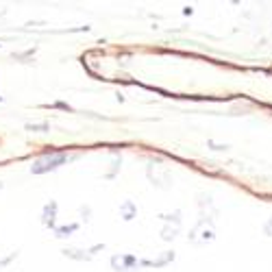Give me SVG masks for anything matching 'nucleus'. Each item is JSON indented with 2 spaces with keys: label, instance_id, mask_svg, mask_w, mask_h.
I'll list each match as a JSON object with an SVG mask.
<instances>
[{
  "label": "nucleus",
  "instance_id": "1",
  "mask_svg": "<svg viewBox=\"0 0 272 272\" xmlns=\"http://www.w3.org/2000/svg\"><path fill=\"white\" fill-rule=\"evenodd\" d=\"M148 179L153 185H157V188H170V183H172V174H170L168 165L163 163V161H150L148 163Z\"/></svg>",
  "mask_w": 272,
  "mask_h": 272
},
{
  "label": "nucleus",
  "instance_id": "2",
  "mask_svg": "<svg viewBox=\"0 0 272 272\" xmlns=\"http://www.w3.org/2000/svg\"><path fill=\"white\" fill-rule=\"evenodd\" d=\"M68 155L65 153H59V155H46V157H39L35 163L31 165V172L33 174H46V172H53L54 168H59V165L68 163Z\"/></svg>",
  "mask_w": 272,
  "mask_h": 272
},
{
  "label": "nucleus",
  "instance_id": "3",
  "mask_svg": "<svg viewBox=\"0 0 272 272\" xmlns=\"http://www.w3.org/2000/svg\"><path fill=\"white\" fill-rule=\"evenodd\" d=\"M214 238H216V226L211 220H200V222L190 231V240H192L194 244H207V242H211Z\"/></svg>",
  "mask_w": 272,
  "mask_h": 272
},
{
  "label": "nucleus",
  "instance_id": "4",
  "mask_svg": "<svg viewBox=\"0 0 272 272\" xmlns=\"http://www.w3.org/2000/svg\"><path fill=\"white\" fill-rule=\"evenodd\" d=\"M137 264H139V259L133 257V255H113L111 257V266H113V270H118V272L135 270Z\"/></svg>",
  "mask_w": 272,
  "mask_h": 272
},
{
  "label": "nucleus",
  "instance_id": "5",
  "mask_svg": "<svg viewBox=\"0 0 272 272\" xmlns=\"http://www.w3.org/2000/svg\"><path fill=\"white\" fill-rule=\"evenodd\" d=\"M54 220H57V203L50 200V203L44 207V216H42V222L48 226V229H54Z\"/></svg>",
  "mask_w": 272,
  "mask_h": 272
},
{
  "label": "nucleus",
  "instance_id": "6",
  "mask_svg": "<svg viewBox=\"0 0 272 272\" xmlns=\"http://www.w3.org/2000/svg\"><path fill=\"white\" fill-rule=\"evenodd\" d=\"M100 248H103V246H92V250H70L68 248V250H63V253L68 257H72V259H92Z\"/></svg>",
  "mask_w": 272,
  "mask_h": 272
},
{
  "label": "nucleus",
  "instance_id": "7",
  "mask_svg": "<svg viewBox=\"0 0 272 272\" xmlns=\"http://www.w3.org/2000/svg\"><path fill=\"white\" fill-rule=\"evenodd\" d=\"M172 259H174V253H163V255H159L157 259H153V261L144 259V261H139V264L148 266V268H150V266H153V268H161V266H168V261H172Z\"/></svg>",
  "mask_w": 272,
  "mask_h": 272
},
{
  "label": "nucleus",
  "instance_id": "8",
  "mask_svg": "<svg viewBox=\"0 0 272 272\" xmlns=\"http://www.w3.org/2000/svg\"><path fill=\"white\" fill-rule=\"evenodd\" d=\"M120 211H122V218L124 220H133L135 214H137V207L133 205V200H124L122 207H120Z\"/></svg>",
  "mask_w": 272,
  "mask_h": 272
},
{
  "label": "nucleus",
  "instance_id": "9",
  "mask_svg": "<svg viewBox=\"0 0 272 272\" xmlns=\"http://www.w3.org/2000/svg\"><path fill=\"white\" fill-rule=\"evenodd\" d=\"M176 235H179V226H163V231H161V238L163 240H174Z\"/></svg>",
  "mask_w": 272,
  "mask_h": 272
},
{
  "label": "nucleus",
  "instance_id": "10",
  "mask_svg": "<svg viewBox=\"0 0 272 272\" xmlns=\"http://www.w3.org/2000/svg\"><path fill=\"white\" fill-rule=\"evenodd\" d=\"M79 224H68V226H61V229H57L54 231V235H57V238H68L70 233H72L74 229H77Z\"/></svg>",
  "mask_w": 272,
  "mask_h": 272
},
{
  "label": "nucleus",
  "instance_id": "11",
  "mask_svg": "<svg viewBox=\"0 0 272 272\" xmlns=\"http://www.w3.org/2000/svg\"><path fill=\"white\" fill-rule=\"evenodd\" d=\"M28 131H48V124H31V127H27Z\"/></svg>",
  "mask_w": 272,
  "mask_h": 272
},
{
  "label": "nucleus",
  "instance_id": "12",
  "mask_svg": "<svg viewBox=\"0 0 272 272\" xmlns=\"http://www.w3.org/2000/svg\"><path fill=\"white\" fill-rule=\"evenodd\" d=\"M264 233H266V235H270V238H272V218L264 224Z\"/></svg>",
  "mask_w": 272,
  "mask_h": 272
},
{
  "label": "nucleus",
  "instance_id": "13",
  "mask_svg": "<svg viewBox=\"0 0 272 272\" xmlns=\"http://www.w3.org/2000/svg\"><path fill=\"white\" fill-rule=\"evenodd\" d=\"M0 188H2V183H0Z\"/></svg>",
  "mask_w": 272,
  "mask_h": 272
}]
</instances>
